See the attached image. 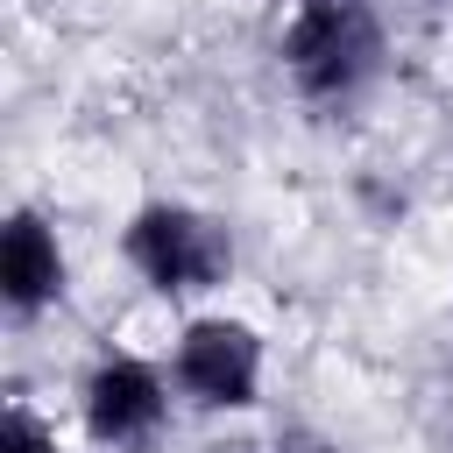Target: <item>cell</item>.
I'll return each instance as SVG.
<instances>
[{"label": "cell", "mask_w": 453, "mask_h": 453, "mask_svg": "<svg viewBox=\"0 0 453 453\" xmlns=\"http://www.w3.org/2000/svg\"><path fill=\"white\" fill-rule=\"evenodd\" d=\"M382 7L375 0H297L276 57L304 99H354L382 71Z\"/></svg>", "instance_id": "6da1fadb"}, {"label": "cell", "mask_w": 453, "mask_h": 453, "mask_svg": "<svg viewBox=\"0 0 453 453\" xmlns=\"http://www.w3.org/2000/svg\"><path fill=\"white\" fill-rule=\"evenodd\" d=\"M134 276L163 297H198V290H219L226 269H234V226L205 205H184V198H149L127 234H120Z\"/></svg>", "instance_id": "7a4b0ae2"}, {"label": "cell", "mask_w": 453, "mask_h": 453, "mask_svg": "<svg viewBox=\"0 0 453 453\" xmlns=\"http://www.w3.org/2000/svg\"><path fill=\"white\" fill-rule=\"evenodd\" d=\"M170 375L205 411H248L262 396V333L248 319H219V311L212 319H191L177 333Z\"/></svg>", "instance_id": "3957f363"}, {"label": "cell", "mask_w": 453, "mask_h": 453, "mask_svg": "<svg viewBox=\"0 0 453 453\" xmlns=\"http://www.w3.org/2000/svg\"><path fill=\"white\" fill-rule=\"evenodd\" d=\"M78 403H85V432H92L99 446H149V439L163 432V418H170L163 375H156L149 361H134V354H106V361L85 375Z\"/></svg>", "instance_id": "277c9868"}, {"label": "cell", "mask_w": 453, "mask_h": 453, "mask_svg": "<svg viewBox=\"0 0 453 453\" xmlns=\"http://www.w3.org/2000/svg\"><path fill=\"white\" fill-rule=\"evenodd\" d=\"M0 297L14 311H42L64 297V248L42 226V212H28V205L7 212V226H0Z\"/></svg>", "instance_id": "5b68a950"}, {"label": "cell", "mask_w": 453, "mask_h": 453, "mask_svg": "<svg viewBox=\"0 0 453 453\" xmlns=\"http://www.w3.org/2000/svg\"><path fill=\"white\" fill-rule=\"evenodd\" d=\"M0 453H57V432H50L28 403H14V411H7V439H0Z\"/></svg>", "instance_id": "8992f818"}]
</instances>
